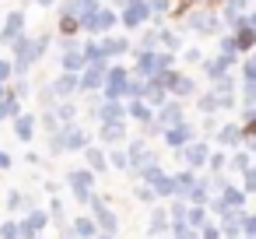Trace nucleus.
Segmentation results:
<instances>
[{
    "label": "nucleus",
    "instance_id": "obj_1",
    "mask_svg": "<svg viewBox=\"0 0 256 239\" xmlns=\"http://www.w3.org/2000/svg\"><path fill=\"white\" fill-rule=\"evenodd\" d=\"M249 130H252V134H256V120H252V123H249Z\"/></svg>",
    "mask_w": 256,
    "mask_h": 239
}]
</instances>
